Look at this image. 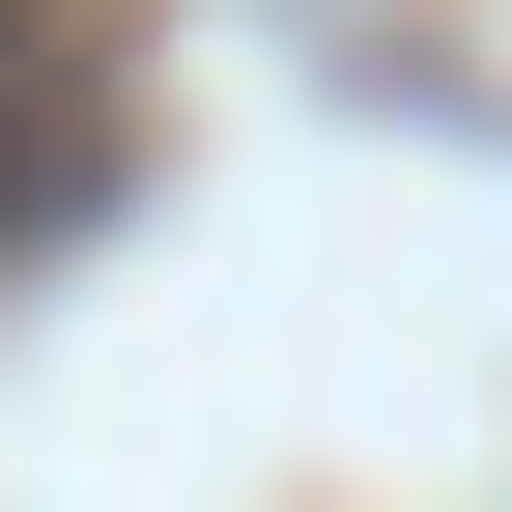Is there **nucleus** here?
Here are the masks:
<instances>
[{"mask_svg":"<svg viewBox=\"0 0 512 512\" xmlns=\"http://www.w3.org/2000/svg\"><path fill=\"white\" fill-rule=\"evenodd\" d=\"M57 200H86V57L0 0V228H57Z\"/></svg>","mask_w":512,"mask_h":512,"instance_id":"f257e3e1","label":"nucleus"}]
</instances>
